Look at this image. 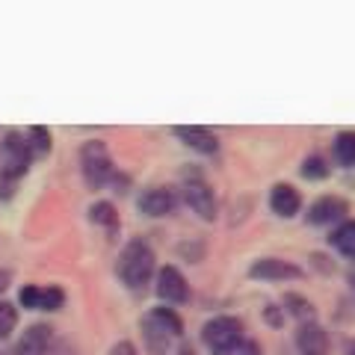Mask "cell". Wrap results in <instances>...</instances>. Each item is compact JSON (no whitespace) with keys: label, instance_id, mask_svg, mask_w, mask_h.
Listing matches in <instances>:
<instances>
[{"label":"cell","instance_id":"30bf717a","mask_svg":"<svg viewBox=\"0 0 355 355\" xmlns=\"http://www.w3.org/2000/svg\"><path fill=\"white\" fill-rule=\"evenodd\" d=\"M51 343H53V329L48 323H36L21 331V338L12 347V355H51Z\"/></svg>","mask_w":355,"mask_h":355},{"label":"cell","instance_id":"7c38bea8","mask_svg":"<svg viewBox=\"0 0 355 355\" xmlns=\"http://www.w3.org/2000/svg\"><path fill=\"white\" fill-rule=\"evenodd\" d=\"M347 214H349V205L343 202V198L323 196V198H317V202L308 207L305 219L311 222V225H335V222L347 219Z\"/></svg>","mask_w":355,"mask_h":355},{"label":"cell","instance_id":"cb8c5ba5","mask_svg":"<svg viewBox=\"0 0 355 355\" xmlns=\"http://www.w3.org/2000/svg\"><path fill=\"white\" fill-rule=\"evenodd\" d=\"M18 193V181H9V178L0 175V202H12Z\"/></svg>","mask_w":355,"mask_h":355},{"label":"cell","instance_id":"5bb4252c","mask_svg":"<svg viewBox=\"0 0 355 355\" xmlns=\"http://www.w3.org/2000/svg\"><path fill=\"white\" fill-rule=\"evenodd\" d=\"M299 355H329V335L320 323H302L296 329Z\"/></svg>","mask_w":355,"mask_h":355},{"label":"cell","instance_id":"4316f807","mask_svg":"<svg viewBox=\"0 0 355 355\" xmlns=\"http://www.w3.org/2000/svg\"><path fill=\"white\" fill-rule=\"evenodd\" d=\"M9 287H12V272H9V270H0V296H3Z\"/></svg>","mask_w":355,"mask_h":355},{"label":"cell","instance_id":"5b68a950","mask_svg":"<svg viewBox=\"0 0 355 355\" xmlns=\"http://www.w3.org/2000/svg\"><path fill=\"white\" fill-rule=\"evenodd\" d=\"M243 338H246V335H243V323L237 317H228V314L207 320V323L202 326V343L210 349V355L234 347V343L243 340Z\"/></svg>","mask_w":355,"mask_h":355},{"label":"cell","instance_id":"e0dca14e","mask_svg":"<svg viewBox=\"0 0 355 355\" xmlns=\"http://www.w3.org/2000/svg\"><path fill=\"white\" fill-rule=\"evenodd\" d=\"M24 139H27V148H30V154H33V160L48 157L51 148H53V137H51V130L44 128V125H33V128L24 133Z\"/></svg>","mask_w":355,"mask_h":355},{"label":"cell","instance_id":"44dd1931","mask_svg":"<svg viewBox=\"0 0 355 355\" xmlns=\"http://www.w3.org/2000/svg\"><path fill=\"white\" fill-rule=\"evenodd\" d=\"M299 172H302L305 181H323V178H329L331 169H329V163L320 157V154H311V157L302 160V169Z\"/></svg>","mask_w":355,"mask_h":355},{"label":"cell","instance_id":"d4e9b609","mask_svg":"<svg viewBox=\"0 0 355 355\" xmlns=\"http://www.w3.org/2000/svg\"><path fill=\"white\" fill-rule=\"evenodd\" d=\"M107 355H139V352H137V347H133L130 340H116Z\"/></svg>","mask_w":355,"mask_h":355},{"label":"cell","instance_id":"8992f818","mask_svg":"<svg viewBox=\"0 0 355 355\" xmlns=\"http://www.w3.org/2000/svg\"><path fill=\"white\" fill-rule=\"evenodd\" d=\"M181 190H184L187 207H190L198 219H205V222H214L216 219V196H214L210 184L205 181L202 175H187Z\"/></svg>","mask_w":355,"mask_h":355},{"label":"cell","instance_id":"9c48e42d","mask_svg":"<svg viewBox=\"0 0 355 355\" xmlns=\"http://www.w3.org/2000/svg\"><path fill=\"white\" fill-rule=\"evenodd\" d=\"M137 207L142 216H151V219H163V216H172L175 207H178V196L169 187H148L146 193L137 198Z\"/></svg>","mask_w":355,"mask_h":355},{"label":"cell","instance_id":"8fae6325","mask_svg":"<svg viewBox=\"0 0 355 355\" xmlns=\"http://www.w3.org/2000/svg\"><path fill=\"white\" fill-rule=\"evenodd\" d=\"M172 133L184 142L187 148H193L196 154H205V157H214V154L219 151L216 133L207 130V128H202V125H178Z\"/></svg>","mask_w":355,"mask_h":355},{"label":"cell","instance_id":"ac0fdd59","mask_svg":"<svg viewBox=\"0 0 355 355\" xmlns=\"http://www.w3.org/2000/svg\"><path fill=\"white\" fill-rule=\"evenodd\" d=\"M282 305L287 308V314H291L293 320H299V326H302V323H317V308H314V302H308L305 296L287 293Z\"/></svg>","mask_w":355,"mask_h":355},{"label":"cell","instance_id":"52a82bcc","mask_svg":"<svg viewBox=\"0 0 355 355\" xmlns=\"http://www.w3.org/2000/svg\"><path fill=\"white\" fill-rule=\"evenodd\" d=\"M154 293H157L166 305H184L190 299V284H187L184 272L178 266L166 263L157 270V282H154Z\"/></svg>","mask_w":355,"mask_h":355},{"label":"cell","instance_id":"7402d4cb","mask_svg":"<svg viewBox=\"0 0 355 355\" xmlns=\"http://www.w3.org/2000/svg\"><path fill=\"white\" fill-rule=\"evenodd\" d=\"M18 326V308L12 302H0V340H9Z\"/></svg>","mask_w":355,"mask_h":355},{"label":"cell","instance_id":"603a6c76","mask_svg":"<svg viewBox=\"0 0 355 355\" xmlns=\"http://www.w3.org/2000/svg\"><path fill=\"white\" fill-rule=\"evenodd\" d=\"M216 355H263V349H261V343H258V340L243 338V340L234 343V347L222 349V352H216Z\"/></svg>","mask_w":355,"mask_h":355},{"label":"cell","instance_id":"ba28073f","mask_svg":"<svg viewBox=\"0 0 355 355\" xmlns=\"http://www.w3.org/2000/svg\"><path fill=\"white\" fill-rule=\"evenodd\" d=\"M302 275L305 272L296 263L284 258H258L249 266V279H258V282H296Z\"/></svg>","mask_w":355,"mask_h":355},{"label":"cell","instance_id":"2e32d148","mask_svg":"<svg viewBox=\"0 0 355 355\" xmlns=\"http://www.w3.org/2000/svg\"><path fill=\"white\" fill-rule=\"evenodd\" d=\"M329 243L335 246L343 258H349L355 261V219H347V222H340V225L331 231V237Z\"/></svg>","mask_w":355,"mask_h":355},{"label":"cell","instance_id":"277c9868","mask_svg":"<svg viewBox=\"0 0 355 355\" xmlns=\"http://www.w3.org/2000/svg\"><path fill=\"white\" fill-rule=\"evenodd\" d=\"M33 166V154L27 148V139L21 130H6L0 142V175L9 181H21Z\"/></svg>","mask_w":355,"mask_h":355},{"label":"cell","instance_id":"83f0119b","mask_svg":"<svg viewBox=\"0 0 355 355\" xmlns=\"http://www.w3.org/2000/svg\"><path fill=\"white\" fill-rule=\"evenodd\" d=\"M175 355H196V349L190 347V343H181V347H178V352Z\"/></svg>","mask_w":355,"mask_h":355},{"label":"cell","instance_id":"4fadbf2b","mask_svg":"<svg viewBox=\"0 0 355 355\" xmlns=\"http://www.w3.org/2000/svg\"><path fill=\"white\" fill-rule=\"evenodd\" d=\"M270 207L275 216L282 219H293L299 210H302V196L293 184H275L270 190Z\"/></svg>","mask_w":355,"mask_h":355},{"label":"cell","instance_id":"6da1fadb","mask_svg":"<svg viewBox=\"0 0 355 355\" xmlns=\"http://www.w3.org/2000/svg\"><path fill=\"white\" fill-rule=\"evenodd\" d=\"M154 272H157V254H154L151 243L146 237H133L125 243V249L119 252L116 261V275L128 291L139 293L146 291V284H151Z\"/></svg>","mask_w":355,"mask_h":355},{"label":"cell","instance_id":"f1b7e54d","mask_svg":"<svg viewBox=\"0 0 355 355\" xmlns=\"http://www.w3.org/2000/svg\"><path fill=\"white\" fill-rule=\"evenodd\" d=\"M349 287H352V293H355V272L349 275Z\"/></svg>","mask_w":355,"mask_h":355},{"label":"cell","instance_id":"3957f363","mask_svg":"<svg viewBox=\"0 0 355 355\" xmlns=\"http://www.w3.org/2000/svg\"><path fill=\"white\" fill-rule=\"evenodd\" d=\"M80 175L89 190H104L116 175V163L104 139H89L80 146Z\"/></svg>","mask_w":355,"mask_h":355},{"label":"cell","instance_id":"7a4b0ae2","mask_svg":"<svg viewBox=\"0 0 355 355\" xmlns=\"http://www.w3.org/2000/svg\"><path fill=\"white\" fill-rule=\"evenodd\" d=\"M139 331L148 355H169L172 343L184 338V320L175 314V308L160 305V308H151L139 320Z\"/></svg>","mask_w":355,"mask_h":355},{"label":"cell","instance_id":"ffe728a7","mask_svg":"<svg viewBox=\"0 0 355 355\" xmlns=\"http://www.w3.org/2000/svg\"><path fill=\"white\" fill-rule=\"evenodd\" d=\"M65 305V291L60 284L39 287V308L36 311H60Z\"/></svg>","mask_w":355,"mask_h":355},{"label":"cell","instance_id":"d6986e66","mask_svg":"<svg viewBox=\"0 0 355 355\" xmlns=\"http://www.w3.org/2000/svg\"><path fill=\"white\" fill-rule=\"evenodd\" d=\"M335 160L340 166H355V130H340L338 137H335Z\"/></svg>","mask_w":355,"mask_h":355},{"label":"cell","instance_id":"9a60e30c","mask_svg":"<svg viewBox=\"0 0 355 355\" xmlns=\"http://www.w3.org/2000/svg\"><path fill=\"white\" fill-rule=\"evenodd\" d=\"M89 222L92 225H101L107 234H116L119 231V210H116V205L113 202H95L92 207H89Z\"/></svg>","mask_w":355,"mask_h":355},{"label":"cell","instance_id":"484cf974","mask_svg":"<svg viewBox=\"0 0 355 355\" xmlns=\"http://www.w3.org/2000/svg\"><path fill=\"white\" fill-rule=\"evenodd\" d=\"M263 314H266V320H270V326H282L284 323V317H279V308L275 305H266Z\"/></svg>","mask_w":355,"mask_h":355}]
</instances>
